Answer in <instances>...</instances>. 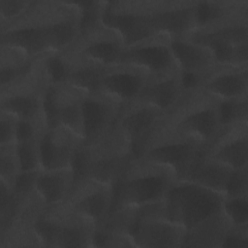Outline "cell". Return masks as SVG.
<instances>
[{"label":"cell","instance_id":"obj_1","mask_svg":"<svg viewBox=\"0 0 248 248\" xmlns=\"http://www.w3.org/2000/svg\"><path fill=\"white\" fill-rule=\"evenodd\" d=\"M161 125L204 149L225 127L221 103L199 87L188 88L181 101L166 115Z\"/></svg>","mask_w":248,"mask_h":248},{"label":"cell","instance_id":"obj_2","mask_svg":"<svg viewBox=\"0 0 248 248\" xmlns=\"http://www.w3.org/2000/svg\"><path fill=\"white\" fill-rule=\"evenodd\" d=\"M177 180L169 169L133 157L113 184L114 208H140L160 202Z\"/></svg>","mask_w":248,"mask_h":248},{"label":"cell","instance_id":"obj_3","mask_svg":"<svg viewBox=\"0 0 248 248\" xmlns=\"http://www.w3.org/2000/svg\"><path fill=\"white\" fill-rule=\"evenodd\" d=\"M133 157L132 144L114 125L94 142L81 145L73 164L76 180L87 177L113 186Z\"/></svg>","mask_w":248,"mask_h":248},{"label":"cell","instance_id":"obj_4","mask_svg":"<svg viewBox=\"0 0 248 248\" xmlns=\"http://www.w3.org/2000/svg\"><path fill=\"white\" fill-rule=\"evenodd\" d=\"M47 56L37 59L32 68L16 82L0 88L1 110L12 113L18 120L30 122L41 128H46L44 92L51 79L46 67Z\"/></svg>","mask_w":248,"mask_h":248},{"label":"cell","instance_id":"obj_5","mask_svg":"<svg viewBox=\"0 0 248 248\" xmlns=\"http://www.w3.org/2000/svg\"><path fill=\"white\" fill-rule=\"evenodd\" d=\"M224 196L188 180H176L166 194L165 217L189 231L221 211Z\"/></svg>","mask_w":248,"mask_h":248},{"label":"cell","instance_id":"obj_6","mask_svg":"<svg viewBox=\"0 0 248 248\" xmlns=\"http://www.w3.org/2000/svg\"><path fill=\"white\" fill-rule=\"evenodd\" d=\"M202 150V147L196 142L160 125L134 152V156L163 166L171 170L177 180H182Z\"/></svg>","mask_w":248,"mask_h":248},{"label":"cell","instance_id":"obj_7","mask_svg":"<svg viewBox=\"0 0 248 248\" xmlns=\"http://www.w3.org/2000/svg\"><path fill=\"white\" fill-rule=\"evenodd\" d=\"M101 19L120 36L126 47L158 35L151 19L150 0L105 1Z\"/></svg>","mask_w":248,"mask_h":248},{"label":"cell","instance_id":"obj_8","mask_svg":"<svg viewBox=\"0 0 248 248\" xmlns=\"http://www.w3.org/2000/svg\"><path fill=\"white\" fill-rule=\"evenodd\" d=\"M186 230L167 219L163 201L136 209L135 222L129 232L135 247H182Z\"/></svg>","mask_w":248,"mask_h":248},{"label":"cell","instance_id":"obj_9","mask_svg":"<svg viewBox=\"0 0 248 248\" xmlns=\"http://www.w3.org/2000/svg\"><path fill=\"white\" fill-rule=\"evenodd\" d=\"M125 47L120 36L101 19V22L82 31L77 42L64 53L108 68L120 63Z\"/></svg>","mask_w":248,"mask_h":248},{"label":"cell","instance_id":"obj_10","mask_svg":"<svg viewBox=\"0 0 248 248\" xmlns=\"http://www.w3.org/2000/svg\"><path fill=\"white\" fill-rule=\"evenodd\" d=\"M113 203V186L92 178L77 179L63 204L96 229L108 219Z\"/></svg>","mask_w":248,"mask_h":248},{"label":"cell","instance_id":"obj_11","mask_svg":"<svg viewBox=\"0 0 248 248\" xmlns=\"http://www.w3.org/2000/svg\"><path fill=\"white\" fill-rule=\"evenodd\" d=\"M119 64H126L144 72L150 78L179 73L173 57L170 38L158 34L125 47Z\"/></svg>","mask_w":248,"mask_h":248},{"label":"cell","instance_id":"obj_12","mask_svg":"<svg viewBox=\"0 0 248 248\" xmlns=\"http://www.w3.org/2000/svg\"><path fill=\"white\" fill-rule=\"evenodd\" d=\"M197 0H150L153 26L169 38L186 37L198 27Z\"/></svg>","mask_w":248,"mask_h":248},{"label":"cell","instance_id":"obj_13","mask_svg":"<svg viewBox=\"0 0 248 248\" xmlns=\"http://www.w3.org/2000/svg\"><path fill=\"white\" fill-rule=\"evenodd\" d=\"M166 113L140 100L120 108L115 126L129 140L133 153L162 124Z\"/></svg>","mask_w":248,"mask_h":248},{"label":"cell","instance_id":"obj_14","mask_svg":"<svg viewBox=\"0 0 248 248\" xmlns=\"http://www.w3.org/2000/svg\"><path fill=\"white\" fill-rule=\"evenodd\" d=\"M170 45L187 88L195 87L198 79L220 65L209 47L189 37L170 38Z\"/></svg>","mask_w":248,"mask_h":248},{"label":"cell","instance_id":"obj_15","mask_svg":"<svg viewBox=\"0 0 248 248\" xmlns=\"http://www.w3.org/2000/svg\"><path fill=\"white\" fill-rule=\"evenodd\" d=\"M196 87L220 103L248 98V67L218 65L198 79Z\"/></svg>","mask_w":248,"mask_h":248},{"label":"cell","instance_id":"obj_16","mask_svg":"<svg viewBox=\"0 0 248 248\" xmlns=\"http://www.w3.org/2000/svg\"><path fill=\"white\" fill-rule=\"evenodd\" d=\"M82 143L80 138L61 125L45 128L40 136L42 169L73 168Z\"/></svg>","mask_w":248,"mask_h":248},{"label":"cell","instance_id":"obj_17","mask_svg":"<svg viewBox=\"0 0 248 248\" xmlns=\"http://www.w3.org/2000/svg\"><path fill=\"white\" fill-rule=\"evenodd\" d=\"M149 78L135 67L118 64L104 70L98 93L122 107L139 99Z\"/></svg>","mask_w":248,"mask_h":248},{"label":"cell","instance_id":"obj_18","mask_svg":"<svg viewBox=\"0 0 248 248\" xmlns=\"http://www.w3.org/2000/svg\"><path fill=\"white\" fill-rule=\"evenodd\" d=\"M202 150L232 170L248 168V121L226 125Z\"/></svg>","mask_w":248,"mask_h":248},{"label":"cell","instance_id":"obj_19","mask_svg":"<svg viewBox=\"0 0 248 248\" xmlns=\"http://www.w3.org/2000/svg\"><path fill=\"white\" fill-rule=\"evenodd\" d=\"M120 108L101 93L85 94L82 100V145H88L108 133L115 125Z\"/></svg>","mask_w":248,"mask_h":248},{"label":"cell","instance_id":"obj_20","mask_svg":"<svg viewBox=\"0 0 248 248\" xmlns=\"http://www.w3.org/2000/svg\"><path fill=\"white\" fill-rule=\"evenodd\" d=\"M75 182L73 168L42 169L36 174L34 193L44 207L58 206L67 200Z\"/></svg>","mask_w":248,"mask_h":248},{"label":"cell","instance_id":"obj_21","mask_svg":"<svg viewBox=\"0 0 248 248\" xmlns=\"http://www.w3.org/2000/svg\"><path fill=\"white\" fill-rule=\"evenodd\" d=\"M187 90L183 76L179 72L149 78L138 100L145 102L168 114L178 105Z\"/></svg>","mask_w":248,"mask_h":248},{"label":"cell","instance_id":"obj_22","mask_svg":"<svg viewBox=\"0 0 248 248\" xmlns=\"http://www.w3.org/2000/svg\"><path fill=\"white\" fill-rule=\"evenodd\" d=\"M54 82V81H53ZM85 93L73 85L54 82V97L57 123L73 132L83 141L82 100Z\"/></svg>","mask_w":248,"mask_h":248},{"label":"cell","instance_id":"obj_23","mask_svg":"<svg viewBox=\"0 0 248 248\" xmlns=\"http://www.w3.org/2000/svg\"><path fill=\"white\" fill-rule=\"evenodd\" d=\"M232 171V169L207 156L202 150L182 180L191 181L224 196Z\"/></svg>","mask_w":248,"mask_h":248},{"label":"cell","instance_id":"obj_24","mask_svg":"<svg viewBox=\"0 0 248 248\" xmlns=\"http://www.w3.org/2000/svg\"><path fill=\"white\" fill-rule=\"evenodd\" d=\"M61 226L57 248L94 247L96 228L85 219L74 213L63 203L59 205Z\"/></svg>","mask_w":248,"mask_h":248},{"label":"cell","instance_id":"obj_25","mask_svg":"<svg viewBox=\"0 0 248 248\" xmlns=\"http://www.w3.org/2000/svg\"><path fill=\"white\" fill-rule=\"evenodd\" d=\"M231 225L222 211L186 232L182 247H221Z\"/></svg>","mask_w":248,"mask_h":248},{"label":"cell","instance_id":"obj_26","mask_svg":"<svg viewBox=\"0 0 248 248\" xmlns=\"http://www.w3.org/2000/svg\"><path fill=\"white\" fill-rule=\"evenodd\" d=\"M36 60L16 46L0 44V88L7 87L23 77Z\"/></svg>","mask_w":248,"mask_h":248},{"label":"cell","instance_id":"obj_27","mask_svg":"<svg viewBox=\"0 0 248 248\" xmlns=\"http://www.w3.org/2000/svg\"><path fill=\"white\" fill-rule=\"evenodd\" d=\"M41 134L16 143L21 172H32L42 170L40 153Z\"/></svg>","mask_w":248,"mask_h":248},{"label":"cell","instance_id":"obj_28","mask_svg":"<svg viewBox=\"0 0 248 248\" xmlns=\"http://www.w3.org/2000/svg\"><path fill=\"white\" fill-rule=\"evenodd\" d=\"M221 211L232 227H248V195L224 197Z\"/></svg>","mask_w":248,"mask_h":248},{"label":"cell","instance_id":"obj_29","mask_svg":"<svg viewBox=\"0 0 248 248\" xmlns=\"http://www.w3.org/2000/svg\"><path fill=\"white\" fill-rule=\"evenodd\" d=\"M20 172L16 144L0 145V181L12 188Z\"/></svg>","mask_w":248,"mask_h":248},{"label":"cell","instance_id":"obj_30","mask_svg":"<svg viewBox=\"0 0 248 248\" xmlns=\"http://www.w3.org/2000/svg\"><path fill=\"white\" fill-rule=\"evenodd\" d=\"M33 0H0V26L16 21L30 9Z\"/></svg>","mask_w":248,"mask_h":248},{"label":"cell","instance_id":"obj_31","mask_svg":"<svg viewBox=\"0 0 248 248\" xmlns=\"http://www.w3.org/2000/svg\"><path fill=\"white\" fill-rule=\"evenodd\" d=\"M221 112L225 126L248 121V98L221 103Z\"/></svg>","mask_w":248,"mask_h":248},{"label":"cell","instance_id":"obj_32","mask_svg":"<svg viewBox=\"0 0 248 248\" xmlns=\"http://www.w3.org/2000/svg\"><path fill=\"white\" fill-rule=\"evenodd\" d=\"M18 122L15 115L0 109V145L16 143Z\"/></svg>","mask_w":248,"mask_h":248},{"label":"cell","instance_id":"obj_33","mask_svg":"<svg viewBox=\"0 0 248 248\" xmlns=\"http://www.w3.org/2000/svg\"><path fill=\"white\" fill-rule=\"evenodd\" d=\"M248 195V168L232 170L224 197Z\"/></svg>","mask_w":248,"mask_h":248},{"label":"cell","instance_id":"obj_34","mask_svg":"<svg viewBox=\"0 0 248 248\" xmlns=\"http://www.w3.org/2000/svg\"><path fill=\"white\" fill-rule=\"evenodd\" d=\"M248 246V227H230L226 232L220 248L224 247H247Z\"/></svg>","mask_w":248,"mask_h":248}]
</instances>
